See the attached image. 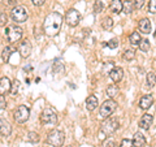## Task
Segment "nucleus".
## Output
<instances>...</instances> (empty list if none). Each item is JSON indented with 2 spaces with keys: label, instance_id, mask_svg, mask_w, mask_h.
Here are the masks:
<instances>
[{
  "label": "nucleus",
  "instance_id": "nucleus-17",
  "mask_svg": "<svg viewBox=\"0 0 156 147\" xmlns=\"http://www.w3.org/2000/svg\"><path fill=\"white\" fill-rule=\"evenodd\" d=\"M109 9L113 13H120V12H122V9H124V3H122V0H112V3H111V5H109Z\"/></svg>",
  "mask_w": 156,
  "mask_h": 147
},
{
  "label": "nucleus",
  "instance_id": "nucleus-35",
  "mask_svg": "<svg viewBox=\"0 0 156 147\" xmlns=\"http://www.w3.org/2000/svg\"><path fill=\"white\" fill-rule=\"evenodd\" d=\"M144 5V0H134V8L135 9H140Z\"/></svg>",
  "mask_w": 156,
  "mask_h": 147
},
{
  "label": "nucleus",
  "instance_id": "nucleus-11",
  "mask_svg": "<svg viewBox=\"0 0 156 147\" xmlns=\"http://www.w3.org/2000/svg\"><path fill=\"white\" fill-rule=\"evenodd\" d=\"M11 133H12V126H11V124H9L7 120L0 119V135L8 137V135H11Z\"/></svg>",
  "mask_w": 156,
  "mask_h": 147
},
{
  "label": "nucleus",
  "instance_id": "nucleus-26",
  "mask_svg": "<svg viewBox=\"0 0 156 147\" xmlns=\"http://www.w3.org/2000/svg\"><path fill=\"white\" fill-rule=\"evenodd\" d=\"M150 46H151V43H150L148 39H143V41L140 42V45H139V48H140V51L147 52L150 50Z\"/></svg>",
  "mask_w": 156,
  "mask_h": 147
},
{
  "label": "nucleus",
  "instance_id": "nucleus-20",
  "mask_svg": "<svg viewBox=\"0 0 156 147\" xmlns=\"http://www.w3.org/2000/svg\"><path fill=\"white\" fill-rule=\"evenodd\" d=\"M119 87H117L116 85H111L107 87V95H108L109 99H113V98H116L117 95H119Z\"/></svg>",
  "mask_w": 156,
  "mask_h": 147
},
{
  "label": "nucleus",
  "instance_id": "nucleus-5",
  "mask_svg": "<svg viewBox=\"0 0 156 147\" xmlns=\"http://www.w3.org/2000/svg\"><path fill=\"white\" fill-rule=\"evenodd\" d=\"M65 135L60 130H52L47 135V143H50L53 147H61L64 143Z\"/></svg>",
  "mask_w": 156,
  "mask_h": 147
},
{
  "label": "nucleus",
  "instance_id": "nucleus-6",
  "mask_svg": "<svg viewBox=\"0 0 156 147\" xmlns=\"http://www.w3.org/2000/svg\"><path fill=\"white\" fill-rule=\"evenodd\" d=\"M29 116H30V109L27 108L26 106H20L18 108L14 111L13 113V119L18 124H23L29 120Z\"/></svg>",
  "mask_w": 156,
  "mask_h": 147
},
{
  "label": "nucleus",
  "instance_id": "nucleus-36",
  "mask_svg": "<svg viewBox=\"0 0 156 147\" xmlns=\"http://www.w3.org/2000/svg\"><path fill=\"white\" fill-rule=\"evenodd\" d=\"M33 2V4L34 5H37V7H41V5H43V4H44V2L46 0H31Z\"/></svg>",
  "mask_w": 156,
  "mask_h": 147
},
{
  "label": "nucleus",
  "instance_id": "nucleus-31",
  "mask_svg": "<svg viewBox=\"0 0 156 147\" xmlns=\"http://www.w3.org/2000/svg\"><path fill=\"white\" fill-rule=\"evenodd\" d=\"M7 21H8V17L4 12H0V27L2 26H5L7 25Z\"/></svg>",
  "mask_w": 156,
  "mask_h": 147
},
{
  "label": "nucleus",
  "instance_id": "nucleus-3",
  "mask_svg": "<svg viewBox=\"0 0 156 147\" xmlns=\"http://www.w3.org/2000/svg\"><path fill=\"white\" fill-rule=\"evenodd\" d=\"M119 121L115 120V119H109V120H107L103 126L100 128V131H99V138L103 141L105 139V137H108L111 134H113L115 131L119 129Z\"/></svg>",
  "mask_w": 156,
  "mask_h": 147
},
{
  "label": "nucleus",
  "instance_id": "nucleus-25",
  "mask_svg": "<svg viewBox=\"0 0 156 147\" xmlns=\"http://www.w3.org/2000/svg\"><path fill=\"white\" fill-rule=\"evenodd\" d=\"M12 48L11 47H5L3 50V52H2V59L4 61H9V57H11V55H12Z\"/></svg>",
  "mask_w": 156,
  "mask_h": 147
},
{
  "label": "nucleus",
  "instance_id": "nucleus-15",
  "mask_svg": "<svg viewBox=\"0 0 156 147\" xmlns=\"http://www.w3.org/2000/svg\"><path fill=\"white\" fill-rule=\"evenodd\" d=\"M152 103H154V98L152 95H143L142 98H140V100H139V107L142 109H148L151 106H152Z\"/></svg>",
  "mask_w": 156,
  "mask_h": 147
},
{
  "label": "nucleus",
  "instance_id": "nucleus-1",
  "mask_svg": "<svg viewBox=\"0 0 156 147\" xmlns=\"http://www.w3.org/2000/svg\"><path fill=\"white\" fill-rule=\"evenodd\" d=\"M62 25V16L58 12H51L48 16L44 18L43 22V30L47 35L55 37L56 34H58Z\"/></svg>",
  "mask_w": 156,
  "mask_h": 147
},
{
  "label": "nucleus",
  "instance_id": "nucleus-10",
  "mask_svg": "<svg viewBox=\"0 0 156 147\" xmlns=\"http://www.w3.org/2000/svg\"><path fill=\"white\" fill-rule=\"evenodd\" d=\"M152 122H154V117H152V115L144 113L142 117H140V120H139V126H140L142 129L147 130L150 126L152 125Z\"/></svg>",
  "mask_w": 156,
  "mask_h": 147
},
{
  "label": "nucleus",
  "instance_id": "nucleus-9",
  "mask_svg": "<svg viewBox=\"0 0 156 147\" xmlns=\"http://www.w3.org/2000/svg\"><path fill=\"white\" fill-rule=\"evenodd\" d=\"M65 18H66V22L69 26H77L81 21V14L78 11H76V9H69V11L66 12Z\"/></svg>",
  "mask_w": 156,
  "mask_h": 147
},
{
  "label": "nucleus",
  "instance_id": "nucleus-32",
  "mask_svg": "<svg viewBox=\"0 0 156 147\" xmlns=\"http://www.w3.org/2000/svg\"><path fill=\"white\" fill-rule=\"evenodd\" d=\"M120 147H134V143H133V141H130V139H122L121 141V145Z\"/></svg>",
  "mask_w": 156,
  "mask_h": 147
},
{
  "label": "nucleus",
  "instance_id": "nucleus-14",
  "mask_svg": "<svg viewBox=\"0 0 156 147\" xmlns=\"http://www.w3.org/2000/svg\"><path fill=\"white\" fill-rule=\"evenodd\" d=\"M109 77H111V80L113 82H120L121 80H122V77H124L122 68H120V66L113 68V69L111 70V73H109Z\"/></svg>",
  "mask_w": 156,
  "mask_h": 147
},
{
  "label": "nucleus",
  "instance_id": "nucleus-29",
  "mask_svg": "<svg viewBox=\"0 0 156 147\" xmlns=\"http://www.w3.org/2000/svg\"><path fill=\"white\" fill-rule=\"evenodd\" d=\"M103 8H104L103 3H101L100 0H96L95 4H94V12H95V13H100L101 11H103Z\"/></svg>",
  "mask_w": 156,
  "mask_h": 147
},
{
  "label": "nucleus",
  "instance_id": "nucleus-21",
  "mask_svg": "<svg viewBox=\"0 0 156 147\" xmlns=\"http://www.w3.org/2000/svg\"><path fill=\"white\" fill-rule=\"evenodd\" d=\"M129 41H130V43H131L133 46H139V45H140V42H142L143 39L140 38V34H139L138 31H134V33L130 35Z\"/></svg>",
  "mask_w": 156,
  "mask_h": 147
},
{
  "label": "nucleus",
  "instance_id": "nucleus-24",
  "mask_svg": "<svg viewBox=\"0 0 156 147\" xmlns=\"http://www.w3.org/2000/svg\"><path fill=\"white\" fill-rule=\"evenodd\" d=\"M147 83L151 87L156 85V73L155 72H148L147 73Z\"/></svg>",
  "mask_w": 156,
  "mask_h": 147
},
{
  "label": "nucleus",
  "instance_id": "nucleus-27",
  "mask_svg": "<svg viewBox=\"0 0 156 147\" xmlns=\"http://www.w3.org/2000/svg\"><path fill=\"white\" fill-rule=\"evenodd\" d=\"M27 141L33 142V143H37V142H39V134L34 133V131H30V133L27 134Z\"/></svg>",
  "mask_w": 156,
  "mask_h": 147
},
{
  "label": "nucleus",
  "instance_id": "nucleus-4",
  "mask_svg": "<svg viewBox=\"0 0 156 147\" xmlns=\"http://www.w3.org/2000/svg\"><path fill=\"white\" fill-rule=\"evenodd\" d=\"M41 122L44 126L52 128L57 124V113L53 108H46L41 115Z\"/></svg>",
  "mask_w": 156,
  "mask_h": 147
},
{
  "label": "nucleus",
  "instance_id": "nucleus-34",
  "mask_svg": "<svg viewBox=\"0 0 156 147\" xmlns=\"http://www.w3.org/2000/svg\"><path fill=\"white\" fill-rule=\"evenodd\" d=\"M148 11L150 13H156V0H151L150 2V5H148Z\"/></svg>",
  "mask_w": 156,
  "mask_h": 147
},
{
  "label": "nucleus",
  "instance_id": "nucleus-19",
  "mask_svg": "<svg viewBox=\"0 0 156 147\" xmlns=\"http://www.w3.org/2000/svg\"><path fill=\"white\" fill-rule=\"evenodd\" d=\"M96 107H98V98L95 95H91V96L87 98V100H86V108L89 109V111H94Z\"/></svg>",
  "mask_w": 156,
  "mask_h": 147
},
{
  "label": "nucleus",
  "instance_id": "nucleus-22",
  "mask_svg": "<svg viewBox=\"0 0 156 147\" xmlns=\"http://www.w3.org/2000/svg\"><path fill=\"white\" fill-rule=\"evenodd\" d=\"M134 9V2H131V0H126V2H124V13L126 14H130L131 12H133Z\"/></svg>",
  "mask_w": 156,
  "mask_h": 147
},
{
  "label": "nucleus",
  "instance_id": "nucleus-2",
  "mask_svg": "<svg viewBox=\"0 0 156 147\" xmlns=\"http://www.w3.org/2000/svg\"><path fill=\"white\" fill-rule=\"evenodd\" d=\"M117 108V103L113 99H108L105 100L103 104L100 106V109H99V115H98V119L99 120H105L113 113Z\"/></svg>",
  "mask_w": 156,
  "mask_h": 147
},
{
  "label": "nucleus",
  "instance_id": "nucleus-13",
  "mask_svg": "<svg viewBox=\"0 0 156 147\" xmlns=\"http://www.w3.org/2000/svg\"><path fill=\"white\" fill-rule=\"evenodd\" d=\"M18 52L21 53L22 57H27L31 53V45L29 41H23L18 47Z\"/></svg>",
  "mask_w": 156,
  "mask_h": 147
},
{
  "label": "nucleus",
  "instance_id": "nucleus-12",
  "mask_svg": "<svg viewBox=\"0 0 156 147\" xmlns=\"http://www.w3.org/2000/svg\"><path fill=\"white\" fill-rule=\"evenodd\" d=\"M11 89H12V83L9 81V78L3 77L2 80H0V95L3 96L4 94L11 91Z\"/></svg>",
  "mask_w": 156,
  "mask_h": 147
},
{
  "label": "nucleus",
  "instance_id": "nucleus-28",
  "mask_svg": "<svg viewBox=\"0 0 156 147\" xmlns=\"http://www.w3.org/2000/svg\"><path fill=\"white\" fill-rule=\"evenodd\" d=\"M134 57H135L134 50H126V51H125V53H124V59H125V60L130 61V60H133Z\"/></svg>",
  "mask_w": 156,
  "mask_h": 147
},
{
  "label": "nucleus",
  "instance_id": "nucleus-23",
  "mask_svg": "<svg viewBox=\"0 0 156 147\" xmlns=\"http://www.w3.org/2000/svg\"><path fill=\"white\" fill-rule=\"evenodd\" d=\"M101 26H103L104 30H109V29L113 27V20L111 17H105L103 20V22H101Z\"/></svg>",
  "mask_w": 156,
  "mask_h": 147
},
{
  "label": "nucleus",
  "instance_id": "nucleus-37",
  "mask_svg": "<svg viewBox=\"0 0 156 147\" xmlns=\"http://www.w3.org/2000/svg\"><path fill=\"white\" fill-rule=\"evenodd\" d=\"M107 147H113V142H109V143H107Z\"/></svg>",
  "mask_w": 156,
  "mask_h": 147
},
{
  "label": "nucleus",
  "instance_id": "nucleus-33",
  "mask_svg": "<svg viewBox=\"0 0 156 147\" xmlns=\"http://www.w3.org/2000/svg\"><path fill=\"white\" fill-rule=\"evenodd\" d=\"M107 47H109V48H117V47H119V41H117V39H111V41L107 43Z\"/></svg>",
  "mask_w": 156,
  "mask_h": 147
},
{
  "label": "nucleus",
  "instance_id": "nucleus-38",
  "mask_svg": "<svg viewBox=\"0 0 156 147\" xmlns=\"http://www.w3.org/2000/svg\"><path fill=\"white\" fill-rule=\"evenodd\" d=\"M68 147H72V146H68Z\"/></svg>",
  "mask_w": 156,
  "mask_h": 147
},
{
  "label": "nucleus",
  "instance_id": "nucleus-7",
  "mask_svg": "<svg viewBox=\"0 0 156 147\" xmlns=\"http://www.w3.org/2000/svg\"><path fill=\"white\" fill-rule=\"evenodd\" d=\"M11 16H12V20L14 22H25L27 17H29V14H27V11H26V8L25 7H22V5H18L16 8H13L12 9V13H11Z\"/></svg>",
  "mask_w": 156,
  "mask_h": 147
},
{
  "label": "nucleus",
  "instance_id": "nucleus-8",
  "mask_svg": "<svg viewBox=\"0 0 156 147\" xmlns=\"http://www.w3.org/2000/svg\"><path fill=\"white\" fill-rule=\"evenodd\" d=\"M7 38L11 43H16L22 38V29L18 26H9L7 30Z\"/></svg>",
  "mask_w": 156,
  "mask_h": 147
},
{
  "label": "nucleus",
  "instance_id": "nucleus-30",
  "mask_svg": "<svg viewBox=\"0 0 156 147\" xmlns=\"http://www.w3.org/2000/svg\"><path fill=\"white\" fill-rule=\"evenodd\" d=\"M18 87H20L18 81H14V82H13V85H12V89H11V94H12L13 96H16V95H17V92H18Z\"/></svg>",
  "mask_w": 156,
  "mask_h": 147
},
{
  "label": "nucleus",
  "instance_id": "nucleus-18",
  "mask_svg": "<svg viewBox=\"0 0 156 147\" xmlns=\"http://www.w3.org/2000/svg\"><path fill=\"white\" fill-rule=\"evenodd\" d=\"M134 147H144L146 146V138L142 133H135L134 139H133Z\"/></svg>",
  "mask_w": 156,
  "mask_h": 147
},
{
  "label": "nucleus",
  "instance_id": "nucleus-16",
  "mask_svg": "<svg viewBox=\"0 0 156 147\" xmlns=\"http://www.w3.org/2000/svg\"><path fill=\"white\" fill-rule=\"evenodd\" d=\"M138 27H139L140 33H143V34H150L151 33V29H152L148 18H142V20H140L139 23H138Z\"/></svg>",
  "mask_w": 156,
  "mask_h": 147
}]
</instances>
